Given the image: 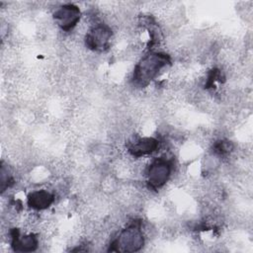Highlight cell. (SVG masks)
Listing matches in <instances>:
<instances>
[{
    "label": "cell",
    "mask_w": 253,
    "mask_h": 253,
    "mask_svg": "<svg viewBox=\"0 0 253 253\" xmlns=\"http://www.w3.org/2000/svg\"><path fill=\"white\" fill-rule=\"evenodd\" d=\"M170 63L169 55L160 51H150L136 63L132 73V82L137 87H145L155 79L163 68Z\"/></svg>",
    "instance_id": "obj_1"
},
{
    "label": "cell",
    "mask_w": 253,
    "mask_h": 253,
    "mask_svg": "<svg viewBox=\"0 0 253 253\" xmlns=\"http://www.w3.org/2000/svg\"><path fill=\"white\" fill-rule=\"evenodd\" d=\"M174 174V164L171 158H154L145 167L144 176L146 186L149 190H159L165 186Z\"/></svg>",
    "instance_id": "obj_2"
},
{
    "label": "cell",
    "mask_w": 253,
    "mask_h": 253,
    "mask_svg": "<svg viewBox=\"0 0 253 253\" xmlns=\"http://www.w3.org/2000/svg\"><path fill=\"white\" fill-rule=\"evenodd\" d=\"M141 221H132L122 229L111 245L112 250L123 252L139 251L145 244V236L141 228Z\"/></svg>",
    "instance_id": "obj_3"
},
{
    "label": "cell",
    "mask_w": 253,
    "mask_h": 253,
    "mask_svg": "<svg viewBox=\"0 0 253 253\" xmlns=\"http://www.w3.org/2000/svg\"><path fill=\"white\" fill-rule=\"evenodd\" d=\"M113 31L108 24L97 23L90 27L85 35L86 46L96 52H104L111 47Z\"/></svg>",
    "instance_id": "obj_4"
},
{
    "label": "cell",
    "mask_w": 253,
    "mask_h": 253,
    "mask_svg": "<svg viewBox=\"0 0 253 253\" xmlns=\"http://www.w3.org/2000/svg\"><path fill=\"white\" fill-rule=\"evenodd\" d=\"M81 12L78 6L74 4H63L57 7L53 12V20L55 24L63 32H72L79 24Z\"/></svg>",
    "instance_id": "obj_5"
},
{
    "label": "cell",
    "mask_w": 253,
    "mask_h": 253,
    "mask_svg": "<svg viewBox=\"0 0 253 253\" xmlns=\"http://www.w3.org/2000/svg\"><path fill=\"white\" fill-rule=\"evenodd\" d=\"M55 202V194L45 189L34 190L32 191L27 198L28 206L36 211H45Z\"/></svg>",
    "instance_id": "obj_6"
}]
</instances>
